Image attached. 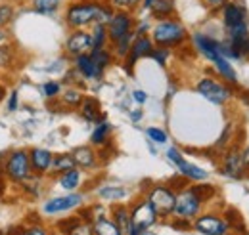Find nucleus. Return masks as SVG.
I'll return each instance as SVG.
<instances>
[{
  "mask_svg": "<svg viewBox=\"0 0 249 235\" xmlns=\"http://www.w3.org/2000/svg\"><path fill=\"white\" fill-rule=\"evenodd\" d=\"M152 40H154V44L161 46V48H167V50L177 48V46H182L188 40V31L175 17L159 19L152 27Z\"/></svg>",
  "mask_w": 249,
  "mask_h": 235,
  "instance_id": "nucleus-1",
  "label": "nucleus"
},
{
  "mask_svg": "<svg viewBox=\"0 0 249 235\" xmlns=\"http://www.w3.org/2000/svg\"><path fill=\"white\" fill-rule=\"evenodd\" d=\"M100 10V2H89V0H81V2H69L65 8V23L67 27L73 31L85 29L96 23V16Z\"/></svg>",
  "mask_w": 249,
  "mask_h": 235,
  "instance_id": "nucleus-2",
  "label": "nucleus"
},
{
  "mask_svg": "<svg viewBox=\"0 0 249 235\" xmlns=\"http://www.w3.org/2000/svg\"><path fill=\"white\" fill-rule=\"evenodd\" d=\"M33 174L31 161H29V153L27 151H12L6 157V176L16 184L25 182Z\"/></svg>",
  "mask_w": 249,
  "mask_h": 235,
  "instance_id": "nucleus-3",
  "label": "nucleus"
},
{
  "mask_svg": "<svg viewBox=\"0 0 249 235\" xmlns=\"http://www.w3.org/2000/svg\"><path fill=\"white\" fill-rule=\"evenodd\" d=\"M196 90H197L199 96H203L207 101H211L215 105H222V103H226L232 98V90L228 88L226 84L218 83L215 79H209V77L201 79L196 84Z\"/></svg>",
  "mask_w": 249,
  "mask_h": 235,
  "instance_id": "nucleus-4",
  "label": "nucleus"
},
{
  "mask_svg": "<svg viewBox=\"0 0 249 235\" xmlns=\"http://www.w3.org/2000/svg\"><path fill=\"white\" fill-rule=\"evenodd\" d=\"M148 201L156 208L157 216H169L175 210L177 193L169 185H154L152 191L148 193Z\"/></svg>",
  "mask_w": 249,
  "mask_h": 235,
  "instance_id": "nucleus-5",
  "label": "nucleus"
},
{
  "mask_svg": "<svg viewBox=\"0 0 249 235\" xmlns=\"http://www.w3.org/2000/svg\"><path fill=\"white\" fill-rule=\"evenodd\" d=\"M134 16L132 12H123V10H115L113 17L109 19L107 23V36H109V42H117L119 38L126 36L128 33H134Z\"/></svg>",
  "mask_w": 249,
  "mask_h": 235,
  "instance_id": "nucleus-6",
  "label": "nucleus"
},
{
  "mask_svg": "<svg viewBox=\"0 0 249 235\" xmlns=\"http://www.w3.org/2000/svg\"><path fill=\"white\" fill-rule=\"evenodd\" d=\"M220 16H222L224 31L234 29V27H242V25H248L249 23L248 8H246V4L242 0H230L220 10Z\"/></svg>",
  "mask_w": 249,
  "mask_h": 235,
  "instance_id": "nucleus-7",
  "label": "nucleus"
},
{
  "mask_svg": "<svg viewBox=\"0 0 249 235\" xmlns=\"http://www.w3.org/2000/svg\"><path fill=\"white\" fill-rule=\"evenodd\" d=\"M201 203L203 201L190 187H184L182 191L177 193V203H175L173 214H177V218H186V220H190V218H194L199 212Z\"/></svg>",
  "mask_w": 249,
  "mask_h": 235,
  "instance_id": "nucleus-8",
  "label": "nucleus"
},
{
  "mask_svg": "<svg viewBox=\"0 0 249 235\" xmlns=\"http://www.w3.org/2000/svg\"><path fill=\"white\" fill-rule=\"evenodd\" d=\"M167 159H169L171 163H175V165L178 167V172H180L184 178H188V180L201 182V180H207V176H209L207 170H203V168H199V167L188 163L186 159L182 157V153H180L177 147H171V149L167 151Z\"/></svg>",
  "mask_w": 249,
  "mask_h": 235,
  "instance_id": "nucleus-9",
  "label": "nucleus"
},
{
  "mask_svg": "<svg viewBox=\"0 0 249 235\" xmlns=\"http://www.w3.org/2000/svg\"><path fill=\"white\" fill-rule=\"evenodd\" d=\"M90 50H92V36L89 31H73L65 40V52L73 58H77L81 54H90Z\"/></svg>",
  "mask_w": 249,
  "mask_h": 235,
  "instance_id": "nucleus-10",
  "label": "nucleus"
},
{
  "mask_svg": "<svg viewBox=\"0 0 249 235\" xmlns=\"http://www.w3.org/2000/svg\"><path fill=\"white\" fill-rule=\"evenodd\" d=\"M156 220H157V212L148 199L142 201V203H138V205L132 208V212H130V224L136 226V228H140V230H148L150 226L156 224Z\"/></svg>",
  "mask_w": 249,
  "mask_h": 235,
  "instance_id": "nucleus-11",
  "label": "nucleus"
},
{
  "mask_svg": "<svg viewBox=\"0 0 249 235\" xmlns=\"http://www.w3.org/2000/svg\"><path fill=\"white\" fill-rule=\"evenodd\" d=\"M154 48H156V46H154V40H152L148 34H144V36H134L132 46H130V52H128V56H126V71H130L132 65L140 58H148Z\"/></svg>",
  "mask_w": 249,
  "mask_h": 235,
  "instance_id": "nucleus-12",
  "label": "nucleus"
},
{
  "mask_svg": "<svg viewBox=\"0 0 249 235\" xmlns=\"http://www.w3.org/2000/svg\"><path fill=\"white\" fill-rule=\"evenodd\" d=\"M83 203V195L79 193H69V195H63V197H54L50 201L44 203V212L46 214H60V212H67V210H73Z\"/></svg>",
  "mask_w": 249,
  "mask_h": 235,
  "instance_id": "nucleus-13",
  "label": "nucleus"
},
{
  "mask_svg": "<svg viewBox=\"0 0 249 235\" xmlns=\"http://www.w3.org/2000/svg\"><path fill=\"white\" fill-rule=\"evenodd\" d=\"M196 230L203 235H224L228 232V224L215 214H205L196 220Z\"/></svg>",
  "mask_w": 249,
  "mask_h": 235,
  "instance_id": "nucleus-14",
  "label": "nucleus"
},
{
  "mask_svg": "<svg viewBox=\"0 0 249 235\" xmlns=\"http://www.w3.org/2000/svg\"><path fill=\"white\" fill-rule=\"evenodd\" d=\"M222 174L228 178H242L244 176V163H242V151L238 147H232L224 155L222 163Z\"/></svg>",
  "mask_w": 249,
  "mask_h": 235,
  "instance_id": "nucleus-15",
  "label": "nucleus"
},
{
  "mask_svg": "<svg viewBox=\"0 0 249 235\" xmlns=\"http://www.w3.org/2000/svg\"><path fill=\"white\" fill-rule=\"evenodd\" d=\"M52 159H54V155L48 149H42V147L31 149L29 151V161H31L33 174H46L52 167Z\"/></svg>",
  "mask_w": 249,
  "mask_h": 235,
  "instance_id": "nucleus-16",
  "label": "nucleus"
},
{
  "mask_svg": "<svg viewBox=\"0 0 249 235\" xmlns=\"http://www.w3.org/2000/svg\"><path fill=\"white\" fill-rule=\"evenodd\" d=\"M71 157H73L75 165H77V167H81V168H85V170L94 168V167H96V163H98V157H96L94 149L92 147H89V146L75 147V149L71 151Z\"/></svg>",
  "mask_w": 249,
  "mask_h": 235,
  "instance_id": "nucleus-17",
  "label": "nucleus"
},
{
  "mask_svg": "<svg viewBox=\"0 0 249 235\" xmlns=\"http://www.w3.org/2000/svg\"><path fill=\"white\" fill-rule=\"evenodd\" d=\"M75 69L81 73V77H85V79H102V71L94 65L92 58H90V54H81V56H77L75 58Z\"/></svg>",
  "mask_w": 249,
  "mask_h": 235,
  "instance_id": "nucleus-18",
  "label": "nucleus"
},
{
  "mask_svg": "<svg viewBox=\"0 0 249 235\" xmlns=\"http://www.w3.org/2000/svg\"><path fill=\"white\" fill-rule=\"evenodd\" d=\"M152 14V17L159 19H169L177 14V2L175 0H154V4L148 10Z\"/></svg>",
  "mask_w": 249,
  "mask_h": 235,
  "instance_id": "nucleus-19",
  "label": "nucleus"
},
{
  "mask_svg": "<svg viewBox=\"0 0 249 235\" xmlns=\"http://www.w3.org/2000/svg\"><path fill=\"white\" fill-rule=\"evenodd\" d=\"M79 107H81L83 118H87L89 122H102L104 120L102 113H100V101L96 98H83Z\"/></svg>",
  "mask_w": 249,
  "mask_h": 235,
  "instance_id": "nucleus-20",
  "label": "nucleus"
},
{
  "mask_svg": "<svg viewBox=\"0 0 249 235\" xmlns=\"http://www.w3.org/2000/svg\"><path fill=\"white\" fill-rule=\"evenodd\" d=\"M63 2L65 0H31V8L40 16H52L62 8Z\"/></svg>",
  "mask_w": 249,
  "mask_h": 235,
  "instance_id": "nucleus-21",
  "label": "nucleus"
},
{
  "mask_svg": "<svg viewBox=\"0 0 249 235\" xmlns=\"http://www.w3.org/2000/svg\"><path fill=\"white\" fill-rule=\"evenodd\" d=\"M75 167H77V165H75L71 153H62V155H56V157L52 159L50 170H52L54 174H63V172H67V170H71V168H75Z\"/></svg>",
  "mask_w": 249,
  "mask_h": 235,
  "instance_id": "nucleus-22",
  "label": "nucleus"
},
{
  "mask_svg": "<svg viewBox=\"0 0 249 235\" xmlns=\"http://www.w3.org/2000/svg\"><path fill=\"white\" fill-rule=\"evenodd\" d=\"M60 185H62L65 191H75L81 185V170L75 167V168H71V170L60 174Z\"/></svg>",
  "mask_w": 249,
  "mask_h": 235,
  "instance_id": "nucleus-23",
  "label": "nucleus"
},
{
  "mask_svg": "<svg viewBox=\"0 0 249 235\" xmlns=\"http://www.w3.org/2000/svg\"><path fill=\"white\" fill-rule=\"evenodd\" d=\"M94 235H123V232H121V228L113 220L100 218L94 224Z\"/></svg>",
  "mask_w": 249,
  "mask_h": 235,
  "instance_id": "nucleus-24",
  "label": "nucleus"
},
{
  "mask_svg": "<svg viewBox=\"0 0 249 235\" xmlns=\"http://www.w3.org/2000/svg\"><path fill=\"white\" fill-rule=\"evenodd\" d=\"M90 36H92V50L98 48H106L109 36H107V25H100V23H94L92 31H90Z\"/></svg>",
  "mask_w": 249,
  "mask_h": 235,
  "instance_id": "nucleus-25",
  "label": "nucleus"
},
{
  "mask_svg": "<svg viewBox=\"0 0 249 235\" xmlns=\"http://www.w3.org/2000/svg\"><path fill=\"white\" fill-rule=\"evenodd\" d=\"M98 195L106 201H119V199L126 197V189L119 187V185H104L98 189Z\"/></svg>",
  "mask_w": 249,
  "mask_h": 235,
  "instance_id": "nucleus-26",
  "label": "nucleus"
},
{
  "mask_svg": "<svg viewBox=\"0 0 249 235\" xmlns=\"http://www.w3.org/2000/svg\"><path fill=\"white\" fill-rule=\"evenodd\" d=\"M109 132H111V126L106 120L98 122V126L94 128V132L90 134V142H92L94 146H104L107 142V138H109Z\"/></svg>",
  "mask_w": 249,
  "mask_h": 235,
  "instance_id": "nucleus-27",
  "label": "nucleus"
},
{
  "mask_svg": "<svg viewBox=\"0 0 249 235\" xmlns=\"http://www.w3.org/2000/svg\"><path fill=\"white\" fill-rule=\"evenodd\" d=\"M90 58H92L94 65L104 73V69L106 67H109V63H111V52L107 50V48H98V50H90Z\"/></svg>",
  "mask_w": 249,
  "mask_h": 235,
  "instance_id": "nucleus-28",
  "label": "nucleus"
},
{
  "mask_svg": "<svg viewBox=\"0 0 249 235\" xmlns=\"http://www.w3.org/2000/svg\"><path fill=\"white\" fill-rule=\"evenodd\" d=\"M134 33H128L126 36L123 38H119L117 42H113V50H115V54L119 56V58H126L128 56V52H130V46H132V40H134Z\"/></svg>",
  "mask_w": 249,
  "mask_h": 235,
  "instance_id": "nucleus-29",
  "label": "nucleus"
},
{
  "mask_svg": "<svg viewBox=\"0 0 249 235\" xmlns=\"http://www.w3.org/2000/svg\"><path fill=\"white\" fill-rule=\"evenodd\" d=\"M190 189H192V191H194V193H196L203 203H205V201H209V199H213V197H215V193H217V189H215L211 184H196V185H192Z\"/></svg>",
  "mask_w": 249,
  "mask_h": 235,
  "instance_id": "nucleus-30",
  "label": "nucleus"
},
{
  "mask_svg": "<svg viewBox=\"0 0 249 235\" xmlns=\"http://www.w3.org/2000/svg\"><path fill=\"white\" fill-rule=\"evenodd\" d=\"M144 0H107V4L113 10H123V12H134L136 8L142 6Z\"/></svg>",
  "mask_w": 249,
  "mask_h": 235,
  "instance_id": "nucleus-31",
  "label": "nucleus"
},
{
  "mask_svg": "<svg viewBox=\"0 0 249 235\" xmlns=\"http://www.w3.org/2000/svg\"><path fill=\"white\" fill-rule=\"evenodd\" d=\"M115 224L121 228L123 234H128V230H130V214H128V210L124 206L115 208Z\"/></svg>",
  "mask_w": 249,
  "mask_h": 235,
  "instance_id": "nucleus-32",
  "label": "nucleus"
},
{
  "mask_svg": "<svg viewBox=\"0 0 249 235\" xmlns=\"http://www.w3.org/2000/svg\"><path fill=\"white\" fill-rule=\"evenodd\" d=\"M14 6L10 2H0V29H4L6 25L12 23L14 19Z\"/></svg>",
  "mask_w": 249,
  "mask_h": 235,
  "instance_id": "nucleus-33",
  "label": "nucleus"
},
{
  "mask_svg": "<svg viewBox=\"0 0 249 235\" xmlns=\"http://www.w3.org/2000/svg\"><path fill=\"white\" fill-rule=\"evenodd\" d=\"M63 101H65L67 105L79 107V105H81V101H83V94H81L79 90H75V88L65 90V92H63Z\"/></svg>",
  "mask_w": 249,
  "mask_h": 235,
  "instance_id": "nucleus-34",
  "label": "nucleus"
},
{
  "mask_svg": "<svg viewBox=\"0 0 249 235\" xmlns=\"http://www.w3.org/2000/svg\"><path fill=\"white\" fill-rule=\"evenodd\" d=\"M69 235H94V226H90L89 222H83V218L73 226V230L69 232Z\"/></svg>",
  "mask_w": 249,
  "mask_h": 235,
  "instance_id": "nucleus-35",
  "label": "nucleus"
},
{
  "mask_svg": "<svg viewBox=\"0 0 249 235\" xmlns=\"http://www.w3.org/2000/svg\"><path fill=\"white\" fill-rule=\"evenodd\" d=\"M146 134H148V138H150L152 142H156V144H165V142H167V132L161 130V128L152 126V128L146 130Z\"/></svg>",
  "mask_w": 249,
  "mask_h": 235,
  "instance_id": "nucleus-36",
  "label": "nucleus"
},
{
  "mask_svg": "<svg viewBox=\"0 0 249 235\" xmlns=\"http://www.w3.org/2000/svg\"><path fill=\"white\" fill-rule=\"evenodd\" d=\"M60 92H62V86H60V83H56V81H48V83L42 84V94H44L46 98H56Z\"/></svg>",
  "mask_w": 249,
  "mask_h": 235,
  "instance_id": "nucleus-37",
  "label": "nucleus"
},
{
  "mask_svg": "<svg viewBox=\"0 0 249 235\" xmlns=\"http://www.w3.org/2000/svg\"><path fill=\"white\" fill-rule=\"evenodd\" d=\"M14 59V54H12V46H6V44H0V69L8 67Z\"/></svg>",
  "mask_w": 249,
  "mask_h": 235,
  "instance_id": "nucleus-38",
  "label": "nucleus"
},
{
  "mask_svg": "<svg viewBox=\"0 0 249 235\" xmlns=\"http://www.w3.org/2000/svg\"><path fill=\"white\" fill-rule=\"evenodd\" d=\"M6 191V155L0 151V197Z\"/></svg>",
  "mask_w": 249,
  "mask_h": 235,
  "instance_id": "nucleus-39",
  "label": "nucleus"
},
{
  "mask_svg": "<svg viewBox=\"0 0 249 235\" xmlns=\"http://www.w3.org/2000/svg\"><path fill=\"white\" fill-rule=\"evenodd\" d=\"M167 56H169L167 48H161V46L154 48V50H152V54H150V58L156 59L159 65H165V63H167Z\"/></svg>",
  "mask_w": 249,
  "mask_h": 235,
  "instance_id": "nucleus-40",
  "label": "nucleus"
},
{
  "mask_svg": "<svg viewBox=\"0 0 249 235\" xmlns=\"http://www.w3.org/2000/svg\"><path fill=\"white\" fill-rule=\"evenodd\" d=\"M6 107H8V111H10V113H14V111L19 107V96H18V92H16V90H12V92H10L8 101H6Z\"/></svg>",
  "mask_w": 249,
  "mask_h": 235,
  "instance_id": "nucleus-41",
  "label": "nucleus"
},
{
  "mask_svg": "<svg viewBox=\"0 0 249 235\" xmlns=\"http://www.w3.org/2000/svg\"><path fill=\"white\" fill-rule=\"evenodd\" d=\"M228 2H230V0H203V4H205L209 10H213V12L222 10V8H224Z\"/></svg>",
  "mask_w": 249,
  "mask_h": 235,
  "instance_id": "nucleus-42",
  "label": "nucleus"
},
{
  "mask_svg": "<svg viewBox=\"0 0 249 235\" xmlns=\"http://www.w3.org/2000/svg\"><path fill=\"white\" fill-rule=\"evenodd\" d=\"M148 31H150V23L148 21H140L138 25H134V34L136 36H144V34H148Z\"/></svg>",
  "mask_w": 249,
  "mask_h": 235,
  "instance_id": "nucleus-43",
  "label": "nucleus"
},
{
  "mask_svg": "<svg viewBox=\"0 0 249 235\" xmlns=\"http://www.w3.org/2000/svg\"><path fill=\"white\" fill-rule=\"evenodd\" d=\"M132 98H134V101H136V103H146L148 94H146L144 90H134V92H132Z\"/></svg>",
  "mask_w": 249,
  "mask_h": 235,
  "instance_id": "nucleus-44",
  "label": "nucleus"
},
{
  "mask_svg": "<svg viewBox=\"0 0 249 235\" xmlns=\"http://www.w3.org/2000/svg\"><path fill=\"white\" fill-rule=\"evenodd\" d=\"M242 163H244V172L249 170V146L242 151Z\"/></svg>",
  "mask_w": 249,
  "mask_h": 235,
  "instance_id": "nucleus-45",
  "label": "nucleus"
},
{
  "mask_svg": "<svg viewBox=\"0 0 249 235\" xmlns=\"http://www.w3.org/2000/svg\"><path fill=\"white\" fill-rule=\"evenodd\" d=\"M23 235H46V232L42 228H29L23 232Z\"/></svg>",
  "mask_w": 249,
  "mask_h": 235,
  "instance_id": "nucleus-46",
  "label": "nucleus"
},
{
  "mask_svg": "<svg viewBox=\"0 0 249 235\" xmlns=\"http://www.w3.org/2000/svg\"><path fill=\"white\" fill-rule=\"evenodd\" d=\"M6 36H8V34H6V31H4V29H0V44H2L4 40H6Z\"/></svg>",
  "mask_w": 249,
  "mask_h": 235,
  "instance_id": "nucleus-47",
  "label": "nucleus"
},
{
  "mask_svg": "<svg viewBox=\"0 0 249 235\" xmlns=\"http://www.w3.org/2000/svg\"><path fill=\"white\" fill-rule=\"evenodd\" d=\"M130 117H132V120H138V118L142 117V113H140V111H136V113H132Z\"/></svg>",
  "mask_w": 249,
  "mask_h": 235,
  "instance_id": "nucleus-48",
  "label": "nucleus"
},
{
  "mask_svg": "<svg viewBox=\"0 0 249 235\" xmlns=\"http://www.w3.org/2000/svg\"><path fill=\"white\" fill-rule=\"evenodd\" d=\"M4 94H6V90H4V86H2V84H0V100H2V98H4Z\"/></svg>",
  "mask_w": 249,
  "mask_h": 235,
  "instance_id": "nucleus-49",
  "label": "nucleus"
},
{
  "mask_svg": "<svg viewBox=\"0 0 249 235\" xmlns=\"http://www.w3.org/2000/svg\"><path fill=\"white\" fill-rule=\"evenodd\" d=\"M16 2H21L23 4V2H31V0H16Z\"/></svg>",
  "mask_w": 249,
  "mask_h": 235,
  "instance_id": "nucleus-50",
  "label": "nucleus"
},
{
  "mask_svg": "<svg viewBox=\"0 0 249 235\" xmlns=\"http://www.w3.org/2000/svg\"><path fill=\"white\" fill-rule=\"evenodd\" d=\"M0 235H6V234H4V232H0Z\"/></svg>",
  "mask_w": 249,
  "mask_h": 235,
  "instance_id": "nucleus-51",
  "label": "nucleus"
}]
</instances>
